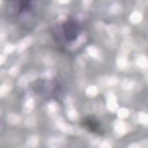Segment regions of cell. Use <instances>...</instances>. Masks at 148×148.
Masks as SVG:
<instances>
[{"label": "cell", "instance_id": "cell-1", "mask_svg": "<svg viewBox=\"0 0 148 148\" xmlns=\"http://www.w3.org/2000/svg\"><path fill=\"white\" fill-rule=\"evenodd\" d=\"M38 72L34 70H31L22 75L18 80V85L21 87L26 86L29 82L35 80L38 77Z\"/></svg>", "mask_w": 148, "mask_h": 148}, {"label": "cell", "instance_id": "cell-2", "mask_svg": "<svg viewBox=\"0 0 148 148\" xmlns=\"http://www.w3.org/2000/svg\"><path fill=\"white\" fill-rule=\"evenodd\" d=\"M56 124L57 127L64 133L67 134H72L74 132L75 129L73 127L65 122L62 118L58 117L56 120Z\"/></svg>", "mask_w": 148, "mask_h": 148}, {"label": "cell", "instance_id": "cell-3", "mask_svg": "<svg viewBox=\"0 0 148 148\" xmlns=\"http://www.w3.org/2000/svg\"><path fill=\"white\" fill-rule=\"evenodd\" d=\"M107 108L109 111L115 112L118 108V103L117 102L116 96L112 92L107 94Z\"/></svg>", "mask_w": 148, "mask_h": 148}, {"label": "cell", "instance_id": "cell-4", "mask_svg": "<svg viewBox=\"0 0 148 148\" xmlns=\"http://www.w3.org/2000/svg\"><path fill=\"white\" fill-rule=\"evenodd\" d=\"M114 130L116 133L119 135L125 134L130 130V126L122 120L117 121L114 124Z\"/></svg>", "mask_w": 148, "mask_h": 148}, {"label": "cell", "instance_id": "cell-5", "mask_svg": "<svg viewBox=\"0 0 148 148\" xmlns=\"http://www.w3.org/2000/svg\"><path fill=\"white\" fill-rule=\"evenodd\" d=\"M34 42V39L32 36H27L23 39L18 44L17 46V50L18 53H22L25 49L28 48Z\"/></svg>", "mask_w": 148, "mask_h": 148}, {"label": "cell", "instance_id": "cell-6", "mask_svg": "<svg viewBox=\"0 0 148 148\" xmlns=\"http://www.w3.org/2000/svg\"><path fill=\"white\" fill-rule=\"evenodd\" d=\"M87 40L86 35L84 33L81 34L76 39L75 41L72 42L69 46V49L71 51H75L76 49H77L79 47H80L83 44L86 43Z\"/></svg>", "mask_w": 148, "mask_h": 148}, {"label": "cell", "instance_id": "cell-7", "mask_svg": "<svg viewBox=\"0 0 148 148\" xmlns=\"http://www.w3.org/2000/svg\"><path fill=\"white\" fill-rule=\"evenodd\" d=\"M86 51L88 54L91 57L99 60L101 59V54L100 50L96 46L92 45L88 46L86 48Z\"/></svg>", "mask_w": 148, "mask_h": 148}, {"label": "cell", "instance_id": "cell-8", "mask_svg": "<svg viewBox=\"0 0 148 148\" xmlns=\"http://www.w3.org/2000/svg\"><path fill=\"white\" fill-rule=\"evenodd\" d=\"M65 139L62 136H53L49 140L48 144L50 147H58L64 144Z\"/></svg>", "mask_w": 148, "mask_h": 148}, {"label": "cell", "instance_id": "cell-9", "mask_svg": "<svg viewBox=\"0 0 148 148\" xmlns=\"http://www.w3.org/2000/svg\"><path fill=\"white\" fill-rule=\"evenodd\" d=\"M132 47V41L129 39H125L121 45L120 48V53L127 55Z\"/></svg>", "mask_w": 148, "mask_h": 148}, {"label": "cell", "instance_id": "cell-10", "mask_svg": "<svg viewBox=\"0 0 148 148\" xmlns=\"http://www.w3.org/2000/svg\"><path fill=\"white\" fill-rule=\"evenodd\" d=\"M100 82L102 84H105L107 86H115L119 82V79L115 76H107L105 77H102L100 79Z\"/></svg>", "mask_w": 148, "mask_h": 148}, {"label": "cell", "instance_id": "cell-11", "mask_svg": "<svg viewBox=\"0 0 148 148\" xmlns=\"http://www.w3.org/2000/svg\"><path fill=\"white\" fill-rule=\"evenodd\" d=\"M116 64L119 68L124 69L126 68L128 65L127 55L120 53V54L117 57Z\"/></svg>", "mask_w": 148, "mask_h": 148}, {"label": "cell", "instance_id": "cell-12", "mask_svg": "<svg viewBox=\"0 0 148 148\" xmlns=\"http://www.w3.org/2000/svg\"><path fill=\"white\" fill-rule=\"evenodd\" d=\"M12 89V83L9 82L3 83L0 87V96L3 97L7 95Z\"/></svg>", "mask_w": 148, "mask_h": 148}, {"label": "cell", "instance_id": "cell-13", "mask_svg": "<svg viewBox=\"0 0 148 148\" xmlns=\"http://www.w3.org/2000/svg\"><path fill=\"white\" fill-rule=\"evenodd\" d=\"M7 120L12 125H18L21 121L20 117L15 113H10L7 116Z\"/></svg>", "mask_w": 148, "mask_h": 148}, {"label": "cell", "instance_id": "cell-14", "mask_svg": "<svg viewBox=\"0 0 148 148\" xmlns=\"http://www.w3.org/2000/svg\"><path fill=\"white\" fill-rule=\"evenodd\" d=\"M39 142V138L38 135H33L29 136L26 140L27 145L29 147H36Z\"/></svg>", "mask_w": 148, "mask_h": 148}, {"label": "cell", "instance_id": "cell-15", "mask_svg": "<svg viewBox=\"0 0 148 148\" xmlns=\"http://www.w3.org/2000/svg\"><path fill=\"white\" fill-rule=\"evenodd\" d=\"M135 86V82L133 80L130 79H124L121 83V88L124 90H130L133 88V87Z\"/></svg>", "mask_w": 148, "mask_h": 148}, {"label": "cell", "instance_id": "cell-16", "mask_svg": "<svg viewBox=\"0 0 148 148\" xmlns=\"http://www.w3.org/2000/svg\"><path fill=\"white\" fill-rule=\"evenodd\" d=\"M136 64L144 69H146L147 68L148 66V61L147 58L146 56L144 55H141L138 57V58L136 60Z\"/></svg>", "mask_w": 148, "mask_h": 148}, {"label": "cell", "instance_id": "cell-17", "mask_svg": "<svg viewBox=\"0 0 148 148\" xmlns=\"http://www.w3.org/2000/svg\"><path fill=\"white\" fill-rule=\"evenodd\" d=\"M130 20L133 24L140 23L142 19V14L139 12H134L130 16Z\"/></svg>", "mask_w": 148, "mask_h": 148}, {"label": "cell", "instance_id": "cell-18", "mask_svg": "<svg viewBox=\"0 0 148 148\" xmlns=\"http://www.w3.org/2000/svg\"><path fill=\"white\" fill-rule=\"evenodd\" d=\"M66 114L69 120L71 121H76L79 117V114L73 108H68L66 112Z\"/></svg>", "mask_w": 148, "mask_h": 148}, {"label": "cell", "instance_id": "cell-19", "mask_svg": "<svg viewBox=\"0 0 148 148\" xmlns=\"http://www.w3.org/2000/svg\"><path fill=\"white\" fill-rule=\"evenodd\" d=\"M106 30L107 31V33L110 37L114 36L119 31L118 27L114 25V24H110L108 26H106Z\"/></svg>", "mask_w": 148, "mask_h": 148}, {"label": "cell", "instance_id": "cell-20", "mask_svg": "<svg viewBox=\"0 0 148 148\" xmlns=\"http://www.w3.org/2000/svg\"><path fill=\"white\" fill-rule=\"evenodd\" d=\"M35 106V101L33 98H29L27 99L24 104V112L28 113L31 112Z\"/></svg>", "mask_w": 148, "mask_h": 148}, {"label": "cell", "instance_id": "cell-21", "mask_svg": "<svg viewBox=\"0 0 148 148\" xmlns=\"http://www.w3.org/2000/svg\"><path fill=\"white\" fill-rule=\"evenodd\" d=\"M98 93V90L96 86H90L86 90V94L88 97H94Z\"/></svg>", "mask_w": 148, "mask_h": 148}, {"label": "cell", "instance_id": "cell-22", "mask_svg": "<svg viewBox=\"0 0 148 148\" xmlns=\"http://www.w3.org/2000/svg\"><path fill=\"white\" fill-rule=\"evenodd\" d=\"M117 114L119 119L121 120H123L128 116L129 111L125 108H121L117 110Z\"/></svg>", "mask_w": 148, "mask_h": 148}, {"label": "cell", "instance_id": "cell-23", "mask_svg": "<svg viewBox=\"0 0 148 148\" xmlns=\"http://www.w3.org/2000/svg\"><path fill=\"white\" fill-rule=\"evenodd\" d=\"M47 108L49 111L52 113L54 114L56 112H57L59 110V105L57 103L56 101H50L48 105H47Z\"/></svg>", "mask_w": 148, "mask_h": 148}, {"label": "cell", "instance_id": "cell-24", "mask_svg": "<svg viewBox=\"0 0 148 148\" xmlns=\"http://www.w3.org/2000/svg\"><path fill=\"white\" fill-rule=\"evenodd\" d=\"M121 10L122 6L121 4L118 2H115L113 3L110 8V11L113 14H117L120 13L121 12Z\"/></svg>", "mask_w": 148, "mask_h": 148}, {"label": "cell", "instance_id": "cell-25", "mask_svg": "<svg viewBox=\"0 0 148 148\" xmlns=\"http://www.w3.org/2000/svg\"><path fill=\"white\" fill-rule=\"evenodd\" d=\"M138 121L143 125L147 126L148 124V116L145 112H140L138 114Z\"/></svg>", "mask_w": 148, "mask_h": 148}, {"label": "cell", "instance_id": "cell-26", "mask_svg": "<svg viewBox=\"0 0 148 148\" xmlns=\"http://www.w3.org/2000/svg\"><path fill=\"white\" fill-rule=\"evenodd\" d=\"M36 120L34 117H31L26 119L24 122V124L25 127L28 128L33 127L36 125Z\"/></svg>", "mask_w": 148, "mask_h": 148}, {"label": "cell", "instance_id": "cell-27", "mask_svg": "<svg viewBox=\"0 0 148 148\" xmlns=\"http://www.w3.org/2000/svg\"><path fill=\"white\" fill-rule=\"evenodd\" d=\"M20 72V67L17 65H14L11 67L9 71V74L12 77H15L17 76L18 73Z\"/></svg>", "mask_w": 148, "mask_h": 148}, {"label": "cell", "instance_id": "cell-28", "mask_svg": "<svg viewBox=\"0 0 148 148\" xmlns=\"http://www.w3.org/2000/svg\"><path fill=\"white\" fill-rule=\"evenodd\" d=\"M44 77L47 79H52L56 75V71L53 69H49L46 70L43 73Z\"/></svg>", "mask_w": 148, "mask_h": 148}, {"label": "cell", "instance_id": "cell-29", "mask_svg": "<svg viewBox=\"0 0 148 148\" xmlns=\"http://www.w3.org/2000/svg\"><path fill=\"white\" fill-rule=\"evenodd\" d=\"M121 35L124 36V37H127L128 36L130 32H131V29L130 28L127 26V25H123L121 28Z\"/></svg>", "mask_w": 148, "mask_h": 148}, {"label": "cell", "instance_id": "cell-30", "mask_svg": "<svg viewBox=\"0 0 148 148\" xmlns=\"http://www.w3.org/2000/svg\"><path fill=\"white\" fill-rule=\"evenodd\" d=\"M99 147L101 148H110L112 147V145L110 140L105 139L99 143Z\"/></svg>", "mask_w": 148, "mask_h": 148}, {"label": "cell", "instance_id": "cell-31", "mask_svg": "<svg viewBox=\"0 0 148 148\" xmlns=\"http://www.w3.org/2000/svg\"><path fill=\"white\" fill-rule=\"evenodd\" d=\"M15 49H16V46L14 45L9 43L5 46L3 51H4V53L6 54H9L13 52Z\"/></svg>", "mask_w": 148, "mask_h": 148}, {"label": "cell", "instance_id": "cell-32", "mask_svg": "<svg viewBox=\"0 0 148 148\" xmlns=\"http://www.w3.org/2000/svg\"><path fill=\"white\" fill-rule=\"evenodd\" d=\"M64 103L67 107V108H73V99L71 97H67L65 98L64 100Z\"/></svg>", "mask_w": 148, "mask_h": 148}, {"label": "cell", "instance_id": "cell-33", "mask_svg": "<svg viewBox=\"0 0 148 148\" xmlns=\"http://www.w3.org/2000/svg\"><path fill=\"white\" fill-rule=\"evenodd\" d=\"M92 1H90V0H85V1H83L82 2V7L85 9H88L89 8V7L91 5V3Z\"/></svg>", "mask_w": 148, "mask_h": 148}, {"label": "cell", "instance_id": "cell-34", "mask_svg": "<svg viewBox=\"0 0 148 148\" xmlns=\"http://www.w3.org/2000/svg\"><path fill=\"white\" fill-rule=\"evenodd\" d=\"M43 62L45 64H47L48 65H51L54 64V60L50 57H46L43 59Z\"/></svg>", "mask_w": 148, "mask_h": 148}, {"label": "cell", "instance_id": "cell-35", "mask_svg": "<svg viewBox=\"0 0 148 148\" xmlns=\"http://www.w3.org/2000/svg\"><path fill=\"white\" fill-rule=\"evenodd\" d=\"M90 142L91 144L96 145L98 143H99V138L98 136H93L90 138Z\"/></svg>", "mask_w": 148, "mask_h": 148}, {"label": "cell", "instance_id": "cell-36", "mask_svg": "<svg viewBox=\"0 0 148 148\" xmlns=\"http://www.w3.org/2000/svg\"><path fill=\"white\" fill-rule=\"evenodd\" d=\"M95 27L99 29H102L104 28H106V25L102 21H97L95 23Z\"/></svg>", "mask_w": 148, "mask_h": 148}, {"label": "cell", "instance_id": "cell-37", "mask_svg": "<svg viewBox=\"0 0 148 148\" xmlns=\"http://www.w3.org/2000/svg\"><path fill=\"white\" fill-rule=\"evenodd\" d=\"M66 20V17L64 14H61L57 18V21L59 23H64Z\"/></svg>", "mask_w": 148, "mask_h": 148}, {"label": "cell", "instance_id": "cell-38", "mask_svg": "<svg viewBox=\"0 0 148 148\" xmlns=\"http://www.w3.org/2000/svg\"><path fill=\"white\" fill-rule=\"evenodd\" d=\"M128 147L130 148H139L141 147L140 144L139 143H132L128 146Z\"/></svg>", "mask_w": 148, "mask_h": 148}, {"label": "cell", "instance_id": "cell-39", "mask_svg": "<svg viewBox=\"0 0 148 148\" xmlns=\"http://www.w3.org/2000/svg\"><path fill=\"white\" fill-rule=\"evenodd\" d=\"M77 62L80 64V65H82V66H83L85 65V62H84V59L81 57H78V59H77Z\"/></svg>", "mask_w": 148, "mask_h": 148}, {"label": "cell", "instance_id": "cell-40", "mask_svg": "<svg viewBox=\"0 0 148 148\" xmlns=\"http://www.w3.org/2000/svg\"><path fill=\"white\" fill-rule=\"evenodd\" d=\"M6 57L5 55H1L0 56V64L2 65L4 62H5Z\"/></svg>", "mask_w": 148, "mask_h": 148}, {"label": "cell", "instance_id": "cell-41", "mask_svg": "<svg viewBox=\"0 0 148 148\" xmlns=\"http://www.w3.org/2000/svg\"><path fill=\"white\" fill-rule=\"evenodd\" d=\"M0 38H1V40H3V39H5V38H6V34H5V33H3V32H2L1 34V35H0Z\"/></svg>", "mask_w": 148, "mask_h": 148}, {"label": "cell", "instance_id": "cell-42", "mask_svg": "<svg viewBox=\"0 0 148 148\" xmlns=\"http://www.w3.org/2000/svg\"><path fill=\"white\" fill-rule=\"evenodd\" d=\"M60 3H63V4H66V3H69L70 1H67V0H62V1H58Z\"/></svg>", "mask_w": 148, "mask_h": 148}]
</instances>
